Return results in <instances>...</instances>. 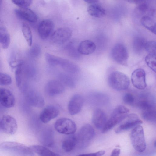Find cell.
<instances>
[{
  "label": "cell",
  "instance_id": "1",
  "mask_svg": "<svg viewBox=\"0 0 156 156\" xmlns=\"http://www.w3.org/2000/svg\"><path fill=\"white\" fill-rule=\"evenodd\" d=\"M129 109L122 105L117 106L102 129L103 133H106L121 122L128 114Z\"/></svg>",
  "mask_w": 156,
  "mask_h": 156
},
{
  "label": "cell",
  "instance_id": "2",
  "mask_svg": "<svg viewBox=\"0 0 156 156\" xmlns=\"http://www.w3.org/2000/svg\"><path fill=\"white\" fill-rule=\"evenodd\" d=\"M95 135L94 130L89 124L83 126L76 135V146L78 148L84 149L88 146Z\"/></svg>",
  "mask_w": 156,
  "mask_h": 156
},
{
  "label": "cell",
  "instance_id": "3",
  "mask_svg": "<svg viewBox=\"0 0 156 156\" xmlns=\"http://www.w3.org/2000/svg\"><path fill=\"white\" fill-rule=\"evenodd\" d=\"M108 81L109 86L117 91L126 90L130 83L128 77L124 73L118 71H114L110 73Z\"/></svg>",
  "mask_w": 156,
  "mask_h": 156
},
{
  "label": "cell",
  "instance_id": "4",
  "mask_svg": "<svg viewBox=\"0 0 156 156\" xmlns=\"http://www.w3.org/2000/svg\"><path fill=\"white\" fill-rule=\"evenodd\" d=\"M130 139L134 148L137 152H142L146 147L143 128L140 125L134 127L131 131Z\"/></svg>",
  "mask_w": 156,
  "mask_h": 156
},
{
  "label": "cell",
  "instance_id": "5",
  "mask_svg": "<svg viewBox=\"0 0 156 156\" xmlns=\"http://www.w3.org/2000/svg\"><path fill=\"white\" fill-rule=\"evenodd\" d=\"M0 149L4 151L12 152L25 156H34V152L25 145L13 142H5L0 144Z\"/></svg>",
  "mask_w": 156,
  "mask_h": 156
},
{
  "label": "cell",
  "instance_id": "6",
  "mask_svg": "<svg viewBox=\"0 0 156 156\" xmlns=\"http://www.w3.org/2000/svg\"><path fill=\"white\" fill-rule=\"evenodd\" d=\"M54 128L58 133L67 135L74 134L76 130V126L72 120L66 118H61L55 122Z\"/></svg>",
  "mask_w": 156,
  "mask_h": 156
},
{
  "label": "cell",
  "instance_id": "7",
  "mask_svg": "<svg viewBox=\"0 0 156 156\" xmlns=\"http://www.w3.org/2000/svg\"><path fill=\"white\" fill-rule=\"evenodd\" d=\"M112 59L118 63L126 65L129 54L126 48L122 43H118L113 47L111 51Z\"/></svg>",
  "mask_w": 156,
  "mask_h": 156
},
{
  "label": "cell",
  "instance_id": "8",
  "mask_svg": "<svg viewBox=\"0 0 156 156\" xmlns=\"http://www.w3.org/2000/svg\"><path fill=\"white\" fill-rule=\"evenodd\" d=\"M115 130L116 133L127 130L142 123L138 115L134 113L128 114Z\"/></svg>",
  "mask_w": 156,
  "mask_h": 156
},
{
  "label": "cell",
  "instance_id": "9",
  "mask_svg": "<svg viewBox=\"0 0 156 156\" xmlns=\"http://www.w3.org/2000/svg\"><path fill=\"white\" fill-rule=\"evenodd\" d=\"M0 126L5 133L10 135L15 134L17 129V124L15 119L9 115H4L0 122Z\"/></svg>",
  "mask_w": 156,
  "mask_h": 156
},
{
  "label": "cell",
  "instance_id": "10",
  "mask_svg": "<svg viewBox=\"0 0 156 156\" xmlns=\"http://www.w3.org/2000/svg\"><path fill=\"white\" fill-rule=\"evenodd\" d=\"M72 31L67 27L59 28L55 31L51 36V40L57 44H62L68 41L72 36Z\"/></svg>",
  "mask_w": 156,
  "mask_h": 156
},
{
  "label": "cell",
  "instance_id": "11",
  "mask_svg": "<svg viewBox=\"0 0 156 156\" xmlns=\"http://www.w3.org/2000/svg\"><path fill=\"white\" fill-rule=\"evenodd\" d=\"M131 81L133 86L136 88L143 90L147 86L146 80V73L142 69H136L132 73Z\"/></svg>",
  "mask_w": 156,
  "mask_h": 156
},
{
  "label": "cell",
  "instance_id": "12",
  "mask_svg": "<svg viewBox=\"0 0 156 156\" xmlns=\"http://www.w3.org/2000/svg\"><path fill=\"white\" fill-rule=\"evenodd\" d=\"M84 102L83 97L79 94L73 95L70 99L68 105L69 113L74 115L78 113L81 110Z\"/></svg>",
  "mask_w": 156,
  "mask_h": 156
},
{
  "label": "cell",
  "instance_id": "13",
  "mask_svg": "<svg viewBox=\"0 0 156 156\" xmlns=\"http://www.w3.org/2000/svg\"><path fill=\"white\" fill-rule=\"evenodd\" d=\"M54 28V24L50 19L42 21L39 24L38 31L39 36L43 40L47 39L52 33Z\"/></svg>",
  "mask_w": 156,
  "mask_h": 156
},
{
  "label": "cell",
  "instance_id": "14",
  "mask_svg": "<svg viewBox=\"0 0 156 156\" xmlns=\"http://www.w3.org/2000/svg\"><path fill=\"white\" fill-rule=\"evenodd\" d=\"M64 89L62 83L56 80L49 81L45 87L46 93L50 96H54L61 94L64 91Z\"/></svg>",
  "mask_w": 156,
  "mask_h": 156
},
{
  "label": "cell",
  "instance_id": "15",
  "mask_svg": "<svg viewBox=\"0 0 156 156\" xmlns=\"http://www.w3.org/2000/svg\"><path fill=\"white\" fill-rule=\"evenodd\" d=\"M58 108L53 105H48L41 111L39 115V119L44 123H47L55 118L59 114Z\"/></svg>",
  "mask_w": 156,
  "mask_h": 156
},
{
  "label": "cell",
  "instance_id": "16",
  "mask_svg": "<svg viewBox=\"0 0 156 156\" xmlns=\"http://www.w3.org/2000/svg\"><path fill=\"white\" fill-rule=\"evenodd\" d=\"M0 103L3 107L7 108L14 106L15 97L10 90L5 88H0Z\"/></svg>",
  "mask_w": 156,
  "mask_h": 156
},
{
  "label": "cell",
  "instance_id": "17",
  "mask_svg": "<svg viewBox=\"0 0 156 156\" xmlns=\"http://www.w3.org/2000/svg\"><path fill=\"white\" fill-rule=\"evenodd\" d=\"M16 15L19 18L31 23H35L37 20L35 13L27 8H20L14 10Z\"/></svg>",
  "mask_w": 156,
  "mask_h": 156
},
{
  "label": "cell",
  "instance_id": "18",
  "mask_svg": "<svg viewBox=\"0 0 156 156\" xmlns=\"http://www.w3.org/2000/svg\"><path fill=\"white\" fill-rule=\"evenodd\" d=\"M92 120V123L96 128L102 130L107 121V119L105 112L98 108L94 111Z\"/></svg>",
  "mask_w": 156,
  "mask_h": 156
},
{
  "label": "cell",
  "instance_id": "19",
  "mask_svg": "<svg viewBox=\"0 0 156 156\" xmlns=\"http://www.w3.org/2000/svg\"><path fill=\"white\" fill-rule=\"evenodd\" d=\"M96 46L94 43L89 40L81 41L78 46V50L80 54L89 55L93 53L95 50Z\"/></svg>",
  "mask_w": 156,
  "mask_h": 156
},
{
  "label": "cell",
  "instance_id": "20",
  "mask_svg": "<svg viewBox=\"0 0 156 156\" xmlns=\"http://www.w3.org/2000/svg\"><path fill=\"white\" fill-rule=\"evenodd\" d=\"M68 135L63 140L62 144V149L67 152L73 151L77 145L76 135L73 134Z\"/></svg>",
  "mask_w": 156,
  "mask_h": 156
},
{
  "label": "cell",
  "instance_id": "21",
  "mask_svg": "<svg viewBox=\"0 0 156 156\" xmlns=\"http://www.w3.org/2000/svg\"><path fill=\"white\" fill-rule=\"evenodd\" d=\"M62 69L68 73L74 74L78 72L79 66L76 64L67 59L62 58L59 64Z\"/></svg>",
  "mask_w": 156,
  "mask_h": 156
},
{
  "label": "cell",
  "instance_id": "22",
  "mask_svg": "<svg viewBox=\"0 0 156 156\" xmlns=\"http://www.w3.org/2000/svg\"><path fill=\"white\" fill-rule=\"evenodd\" d=\"M34 152L42 156H57L59 155L45 147L34 145L29 147Z\"/></svg>",
  "mask_w": 156,
  "mask_h": 156
},
{
  "label": "cell",
  "instance_id": "23",
  "mask_svg": "<svg viewBox=\"0 0 156 156\" xmlns=\"http://www.w3.org/2000/svg\"><path fill=\"white\" fill-rule=\"evenodd\" d=\"M10 42V35L3 23L0 21V43L3 48H7Z\"/></svg>",
  "mask_w": 156,
  "mask_h": 156
},
{
  "label": "cell",
  "instance_id": "24",
  "mask_svg": "<svg viewBox=\"0 0 156 156\" xmlns=\"http://www.w3.org/2000/svg\"><path fill=\"white\" fill-rule=\"evenodd\" d=\"M87 11L90 15L96 18L102 17L105 14V9L97 4H92L89 6L87 8Z\"/></svg>",
  "mask_w": 156,
  "mask_h": 156
},
{
  "label": "cell",
  "instance_id": "25",
  "mask_svg": "<svg viewBox=\"0 0 156 156\" xmlns=\"http://www.w3.org/2000/svg\"><path fill=\"white\" fill-rule=\"evenodd\" d=\"M140 22L145 28L156 34V22L152 18L149 16H144L141 19Z\"/></svg>",
  "mask_w": 156,
  "mask_h": 156
},
{
  "label": "cell",
  "instance_id": "26",
  "mask_svg": "<svg viewBox=\"0 0 156 156\" xmlns=\"http://www.w3.org/2000/svg\"><path fill=\"white\" fill-rule=\"evenodd\" d=\"M29 101L33 105L38 108H42L45 105L43 97L39 93L34 92L29 96Z\"/></svg>",
  "mask_w": 156,
  "mask_h": 156
},
{
  "label": "cell",
  "instance_id": "27",
  "mask_svg": "<svg viewBox=\"0 0 156 156\" xmlns=\"http://www.w3.org/2000/svg\"><path fill=\"white\" fill-rule=\"evenodd\" d=\"M40 140L42 144L48 147L51 146L54 143L52 131L47 129L43 131L40 136Z\"/></svg>",
  "mask_w": 156,
  "mask_h": 156
},
{
  "label": "cell",
  "instance_id": "28",
  "mask_svg": "<svg viewBox=\"0 0 156 156\" xmlns=\"http://www.w3.org/2000/svg\"><path fill=\"white\" fill-rule=\"evenodd\" d=\"M22 30L28 44L29 46H31L32 42V35L30 27L27 24L24 23L22 26Z\"/></svg>",
  "mask_w": 156,
  "mask_h": 156
},
{
  "label": "cell",
  "instance_id": "29",
  "mask_svg": "<svg viewBox=\"0 0 156 156\" xmlns=\"http://www.w3.org/2000/svg\"><path fill=\"white\" fill-rule=\"evenodd\" d=\"M137 105L143 111L155 109V104L150 100L146 99L139 101L137 103Z\"/></svg>",
  "mask_w": 156,
  "mask_h": 156
},
{
  "label": "cell",
  "instance_id": "30",
  "mask_svg": "<svg viewBox=\"0 0 156 156\" xmlns=\"http://www.w3.org/2000/svg\"><path fill=\"white\" fill-rule=\"evenodd\" d=\"M65 49L68 54L70 57L74 58L80 57V54L78 51V47H77L73 43L69 42L66 46Z\"/></svg>",
  "mask_w": 156,
  "mask_h": 156
},
{
  "label": "cell",
  "instance_id": "31",
  "mask_svg": "<svg viewBox=\"0 0 156 156\" xmlns=\"http://www.w3.org/2000/svg\"><path fill=\"white\" fill-rule=\"evenodd\" d=\"M60 80L64 84L70 88H73L76 83L73 79L68 75L61 74L59 76Z\"/></svg>",
  "mask_w": 156,
  "mask_h": 156
},
{
  "label": "cell",
  "instance_id": "32",
  "mask_svg": "<svg viewBox=\"0 0 156 156\" xmlns=\"http://www.w3.org/2000/svg\"><path fill=\"white\" fill-rule=\"evenodd\" d=\"M155 109L144 111L142 113V118L150 122H155L156 120Z\"/></svg>",
  "mask_w": 156,
  "mask_h": 156
},
{
  "label": "cell",
  "instance_id": "33",
  "mask_svg": "<svg viewBox=\"0 0 156 156\" xmlns=\"http://www.w3.org/2000/svg\"><path fill=\"white\" fill-rule=\"evenodd\" d=\"M145 61L148 66L155 72L156 53H148L145 57Z\"/></svg>",
  "mask_w": 156,
  "mask_h": 156
},
{
  "label": "cell",
  "instance_id": "34",
  "mask_svg": "<svg viewBox=\"0 0 156 156\" xmlns=\"http://www.w3.org/2000/svg\"><path fill=\"white\" fill-rule=\"evenodd\" d=\"M146 42L144 39L141 37H135L133 42L134 50L137 52L141 51L144 48Z\"/></svg>",
  "mask_w": 156,
  "mask_h": 156
},
{
  "label": "cell",
  "instance_id": "35",
  "mask_svg": "<svg viewBox=\"0 0 156 156\" xmlns=\"http://www.w3.org/2000/svg\"><path fill=\"white\" fill-rule=\"evenodd\" d=\"M45 58L46 62L52 66L59 65L61 58L48 53L45 54Z\"/></svg>",
  "mask_w": 156,
  "mask_h": 156
},
{
  "label": "cell",
  "instance_id": "36",
  "mask_svg": "<svg viewBox=\"0 0 156 156\" xmlns=\"http://www.w3.org/2000/svg\"><path fill=\"white\" fill-rule=\"evenodd\" d=\"M12 82V79L9 75L6 73L0 72V85H8L10 84Z\"/></svg>",
  "mask_w": 156,
  "mask_h": 156
},
{
  "label": "cell",
  "instance_id": "37",
  "mask_svg": "<svg viewBox=\"0 0 156 156\" xmlns=\"http://www.w3.org/2000/svg\"><path fill=\"white\" fill-rule=\"evenodd\" d=\"M156 41H150L146 42L144 48L148 53H156Z\"/></svg>",
  "mask_w": 156,
  "mask_h": 156
},
{
  "label": "cell",
  "instance_id": "38",
  "mask_svg": "<svg viewBox=\"0 0 156 156\" xmlns=\"http://www.w3.org/2000/svg\"><path fill=\"white\" fill-rule=\"evenodd\" d=\"M13 2L20 8H27L32 3V0H12Z\"/></svg>",
  "mask_w": 156,
  "mask_h": 156
},
{
  "label": "cell",
  "instance_id": "39",
  "mask_svg": "<svg viewBox=\"0 0 156 156\" xmlns=\"http://www.w3.org/2000/svg\"><path fill=\"white\" fill-rule=\"evenodd\" d=\"M21 64H19L15 73L16 83L18 87L20 86L21 83Z\"/></svg>",
  "mask_w": 156,
  "mask_h": 156
},
{
  "label": "cell",
  "instance_id": "40",
  "mask_svg": "<svg viewBox=\"0 0 156 156\" xmlns=\"http://www.w3.org/2000/svg\"><path fill=\"white\" fill-rule=\"evenodd\" d=\"M123 101L126 104H132L134 102L135 98L131 94L127 93L123 97Z\"/></svg>",
  "mask_w": 156,
  "mask_h": 156
},
{
  "label": "cell",
  "instance_id": "41",
  "mask_svg": "<svg viewBox=\"0 0 156 156\" xmlns=\"http://www.w3.org/2000/svg\"><path fill=\"white\" fill-rule=\"evenodd\" d=\"M148 5L145 3H143L139 5L136 8V11L141 13L146 12L148 9Z\"/></svg>",
  "mask_w": 156,
  "mask_h": 156
},
{
  "label": "cell",
  "instance_id": "42",
  "mask_svg": "<svg viewBox=\"0 0 156 156\" xmlns=\"http://www.w3.org/2000/svg\"><path fill=\"white\" fill-rule=\"evenodd\" d=\"M32 50L33 51V54L35 56H39L41 51V47L40 45L37 44L36 45L32 48Z\"/></svg>",
  "mask_w": 156,
  "mask_h": 156
},
{
  "label": "cell",
  "instance_id": "43",
  "mask_svg": "<svg viewBox=\"0 0 156 156\" xmlns=\"http://www.w3.org/2000/svg\"><path fill=\"white\" fill-rule=\"evenodd\" d=\"M105 153L104 150H101L94 153H88L85 154L80 155H87V156H100L103 155Z\"/></svg>",
  "mask_w": 156,
  "mask_h": 156
},
{
  "label": "cell",
  "instance_id": "44",
  "mask_svg": "<svg viewBox=\"0 0 156 156\" xmlns=\"http://www.w3.org/2000/svg\"><path fill=\"white\" fill-rule=\"evenodd\" d=\"M121 152L120 149L119 148H115L112 150L111 156H119Z\"/></svg>",
  "mask_w": 156,
  "mask_h": 156
},
{
  "label": "cell",
  "instance_id": "45",
  "mask_svg": "<svg viewBox=\"0 0 156 156\" xmlns=\"http://www.w3.org/2000/svg\"><path fill=\"white\" fill-rule=\"evenodd\" d=\"M86 2L89 3H94L98 2L99 0H83Z\"/></svg>",
  "mask_w": 156,
  "mask_h": 156
},
{
  "label": "cell",
  "instance_id": "46",
  "mask_svg": "<svg viewBox=\"0 0 156 156\" xmlns=\"http://www.w3.org/2000/svg\"><path fill=\"white\" fill-rule=\"evenodd\" d=\"M133 2L136 3H139L143 2L146 0H132Z\"/></svg>",
  "mask_w": 156,
  "mask_h": 156
},
{
  "label": "cell",
  "instance_id": "47",
  "mask_svg": "<svg viewBox=\"0 0 156 156\" xmlns=\"http://www.w3.org/2000/svg\"><path fill=\"white\" fill-rule=\"evenodd\" d=\"M2 0H0V5H1L2 3Z\"/></svg>",
  "mask_w": 156,
  "mask_h": 156
}]
</instances>
